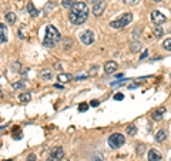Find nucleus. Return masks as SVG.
I'll return each mask as SVG.
<instances>
[{"label":"nucleus","mask_w":171,"mask_h":161,"mask_svg":"<svg viewBox=\"0 0 171 161\" xmlns=\"http://www.w3.org/2000/svg\"><path fill=\"white\" fill-rule=\"evenodd\" d=\"M0 42H2V44H6V42H7V30H6V26L3 23H0Z\"/></svg>","instance_id":"ddd939ff"},{"label":"nucleus","mask_w":171,"mask_h":161,"mask_svg":"<svg viewBox=\"0 0 171 161\" xmlns=\"http://www.w3.org/2000/svg\"><path fill=\"white\" fill-rule=\"evenodd\" d=\"M26 161H37V160H36V156H34V154H29Z\"/></svg>","instance_id":"72a5a7b5"},{"label":"nucleus","mask_w":171,"mask_h":161,"mask_svg":"<svg viewBox=\"0 0 171 161\" xmlns=\"http://www.w3.org/2000/svg\"><path fill=\"white\" fill-rule=\"evenodd\" d=\"M126 5H134V3H137V0H123Z\"/></svg>","instance_id":"c9c22d12"},{"label":"nucleus","mask_w":171,"mask_h":161,"mask_svg":"<svg viewBox=\"0 0 171 161\" xmlns=\"http://www.w3.org/2000/svg\"><path fill=\"white\" fill-rule=\"evenodd\" d=\"M56 69H57V70H61V63H56Z\"/></svg>","instance_id":"4c0bfd02"},{"label":"nucleus","mask_w":171,"mask_h":161,"mask_svg":"<svg viewBox=\"0 0 171 161\" xmlns=\"http://www.w3.org/2000/svg\"><path fill=\"white\" fill-rule=\"evenodd\" d=\"M89 19V7L83 2H77L73 7L71 11L69 13V20L70 23H73L76 26H80L83 23H86V20Z\"/></svg>","instance_id":"f257e3e1"},{"label":"nucleus","mask_w":171,"mask_h":161,"mask_svg":"<svg viewBox=\"0 0 171 161\" xmlns=\"http://www.w3.org/2000/svg\"><path fill=\"white\" fill-rule=\"evenodd\" d=\"M151 2H155V3H160V2H163V0H151Z\"/></svg>","instance_id":"ea45409f"},{"label":"nucleus","mask_w":171,"mask_h":161,"mask_svg":"<svg viewBox=\"0 0 171 161\" xmlns=\"http://www.w3.org/2000/svg\"><path fill=\"white\" fill-rule=\"evenodd\" d=\"M80 40L83 44L90 46V44L94 43V33L91 32V30H86V32H83L80 34Z\"/></svg>","instance_id":"0eeeda50"},{"label":"nucleus","mask_w":171,"mask_h":161,"mask_svg":"<svg viewBox=\"0 0 171 161\" xmlns=\"http://www.w3.org/2000/svg\"><path fill=\"white\" fill-rule=\"evenodd\" d=\"M163 34H164V32H163V29H161L160 26H155L154 27V36L157 39H161L163 37Z\"/></svg>","instance_id":"b1692460"},{"label":"nucleus","mask_w":171,"mask_h":161,"mask_svg":"<svg viewBox=\"0 0 171 161\" xmlns=\"http://www.w3.org/2000/svg\"><path fill=\"white\" fill-rule=\"evenodd\" d=\"M63 157H64L63 147H54L53 150L50 151V156H48L47 161H61Z\"/></svg>","instance_id":"423d86ee"},{"label":"nucleus","mask_w":171,"mask_h":161,"mask_svg":"<svg viewBox=\"0 0 171 161\" xmlns=\"http://www.w3.org/2000/svg\"><path fill=\"white\" fill-rule=\"evenodd\" d=\"M97 71H98V66H93V67L90 69V71H89V74H90V76H96Z\"/></svg>","instance_id":"c756f323"},{"label":"nucleus","mask_w":171,"mask_h":161,"mask_svg":"<svg viewBox=\"0 0 171 161\" xmlns=\"http://www.w3.org/2000/svg\"><path fill=\"white\" fill-rule=\"evenodd\" d=\"M141 48H143V44H141V42H138V40L131 42V44H130V50H131V53H138Z\"/></svg>","instance_id":"2eb2a0df"},{"label":"nucleus","mask_w":171,"mask_h":161,"mask_svg":"<svg viewBox=\"0 0 171 161\" xmlns=\"http://www.w3.org/2000/svg\"><path fill=\"white\" fill-rule=\"evenodd\" d=\"M57 80H59V83H69L70 80H73V76L67 74V73H60L57 76Z\"/></svg>","instance_id":"dca6fc26"},{"label":"nucleus","mask_w":171,"mask_h":161,"mask_svg":"<svg viewBox=\"0 0 171 161\" xmlns=\"http://www.w3.org/2000/svg\"><path fill=\"white\" fill-rule=\"evenodd\" d=\"M126 133L128 135H135L137 134V127L134 125V124H128L127 127H126Z\"/></svg>","instance_id":"6ab92c4d"},{"label":"nucleus","mask_w":171,"mask_h":161,"mask_svg":"<svg viewBox=\"0 0 171 161\" xmlns=\"http://www.w3.org/2000/svg\"><path fill=\"white\" fill-rule=\"evenodd\" d=\"M26 80H20V81H16V83H13V88L14 90H21V88H24L26 87Z\"/></svg>","instance_id":"4be33fe9"},{"label":"nucleus","mask_w":171,"mask_h":161,"mask_svg":"<svg viewBox=\"0 0 171 161\" xmlns=\"http://www.w3.org/2000/svg\"><path fill=\"white\" fill-rule=\"evenodd\" d=\"M164 113H166V107H158L157 110H154V113L151 114V118L154 121H161L163 117H164Z\"/></svg>","instance_id":"9d476101"},{"label":"nucleus","mask_w":171,"mask_h":161,"mask_svg":"<svg viewBox=\"0 0 171 161\" xmlns=\"http://www.w3.org/2000/svg\"><path fill=\"white\" fill-rule=\"evenodd\" d=\"M7 161H11V160H7Z\"/></svg>","instance_id":"a19ab883"},{"label":"nucleus","mask_w":171,"mask_h":161,"mask_svg":"<svg viewBox=\"0 0 171 161\" xmlns=\"http://www.w3.org/2000/svg\"><path fill=\"white\" fill-rule=\"evenodd\" d=\"M150 17H151V22L154 23L155 26H161L163 23L167 22L166 14H163L160 10H153L151 11V14H150Z\"/></svg>","instance_id":"39448f33"},{"label":"nucleus","mask_w":171,"mask_h":161,"mask_svg":"<svg viewBox=\"0 0 171 161\" xmlns=\"http://www.w3.org/2000/svg\"><path fill=\"white\" fill-rule=\"evenodd\" d=\"M98 104H100V101H98V100H91V101H90L91 107H98Z\"/></svg>","instance_id":"473e14b6"},{"label":"nucleus","mask_w":171,"mask_h":161,"mask_svg":"<svg viewBox=\"0 0 171 161\" xmlns=\"http://www.w3.org/2000/svg\"><path fill=\"white\" fill-rule=\"evenodd\" d=\"M163 47L166 48V50H168V51H171V39H166V40H164Z\"/></svg>","instance_id":"bb28decb"},{"label":"nucleus","mask_w":171,"mask_h":161,"mask_svg":"<svg viewBox=\"0 0 171 161\" xmlns=\"http://www.w3.org/2000/svg\"><path fill=\"white\" fill-rule=\"evenodd\" d=\"M60 40H61V36H60L59 30L56 29L54 26H47L46 27V37L43 40V46H46V47H54V46H57Z\"/></svg>","instance_id":"f03ea898"},{"label":"nucleus","mask_w":171,"mask_h":161,"mask_svg":"<svg viewBox=\"0 0 171 161\" xmlns=\"http://www.w3.org/2000/svg\"><path fill=\"white\" fill-rule=\"evenodd\" d=\"M148 161H161V154L157 150H150L148 151Z\"/></svg>","instance_id":"9b49d317"},{"label":"nucleus","mask_w":171,"mask_h":161,"mask_svg":"<svg viewBox=\"0 0 171 161\" xmlns=\"http://www.w3.org/2000/svg\"><path fill=\"white\" fill-rule=\"evenodd\" d=\"M91 161H103V157L100 156V154H96V156L93 157V160Z\"/></svg>","instance_id":"f704fd0d"},{"label":"nucleus","mask_w":171,"mask_h":161,"mask_svg":"<svg viewBox=\"0 0 171 161\" xmlns=\"http://www.w3.org/2000/svg\"><path fill=\"white\" fill-rule=\"evenodd\" d=\"M32 100V94L29 91H26V93H20L19 94V101L20 103H29Z\"/></svg>","instance_id":"a211bd4d"},{"label":"nucleus","mask_w":171,"mask_h":161,"mask_svg":"<svg viewBox=\"0 0 171 161\" xmlns=\"http://www.w3.org/2000/svg\"><path fill=\"white\" fill-rule=\"evenodd\" d=\"M89 110V104H86V103H81L80 106H79V111H87Z\"/></svg>","instance_id":"7c9ffc66"},{"label":"nucleus","mask_w":171,"mask_h":161,"mask_svg":"<svg viewBox=\"0 0 171 161\" xmlns=\"http://www.w3.org/2000/svg\"><path fill=\"white\" fill-rule=\"evenodd\" d=\"M87 2H90V3H93V5H94V3H97L98 0H87Z\"/></svg>","instance_id":"58836bf2"},{"label":"nucleus","mask_w":171,"mask_h":161,"mask_svg":"<svg viewBox=\"0 0 171 161\" xmlns=\"http://www.w3.org/2000/svg\"><path fill=\"white\" fill-rule=\"evenodd\" d=\"M40 77H42V80H53V71L48 69H44L40 71Z\"/></svg>","instance_id":"f8f14e48"},{"label":"nucleus","mask_w":171,"mask_h":161,"mask_svg":"<svg viewBox=\"0 0 171 161\" xmlns=\"http://www.w3.org/2000/svg\"><path fill=\"white\" fill-rule=\"evenodd\" d=\"M144 151H145V145L144 144H138L137 145V156L141 157L143 154H144Z\"/></svg>","instance_id":"393cba45"},{"label":"nucleus","mask_w":171,"mask_h":161,"mask_svg":"<svg viewBox=\"0 0 171 161\" xmlns=\"http://www.w3.org/2000/svg\"><path fill=\"white\" fill-rule=\"evenodd\" d=\"M131 22H133V14L131 13H124V14L118 17L117 20H113L110 23V26L113 29H123V27H127Z\"/></svg>","instance_id":"7ed1b4c3"},{"label":"nucleus","mask_w":171,"mask_h":161,"mask_svg":"<svg viewBox=\"0 0 171 161\" xmlns=\"http://www.w3.org/2000/svg\"><path fill=\"white\" fill-rule=\"evenodd\" d=\"M107 143H108V145H110L111 148L117 150V148H120L121 145H124V143H126V137H124L121 133H114V134H111L110 137H108Z\"/></svg>","instance_id":"20e7f679"},{"label":"nucleus","mask_w":171,"mask_h":161,"mask_svg":"<svg viewBox=\"0 0 171 161\" xmlns=\"http://www.w3.org/2000/svg\"><path fill=\"white\" fill-rule=\"evenodd\" d=\"M27 13H29L32 17H37L39 16V10L34 7V5H33L32 2H29V3H27Z\"/></svg>","instance_id":"4468645a"},{"label":"nucleus","mask_w":171,"mask_h":161,"mask_svg":"<svg viewBox=\"0 0 171 161\" xmlns=\"http://www.w3.org/2000/svg\"><path fill=\"white\" fill-rule=\"evenodd\" d=\"M89 73H84V74H79V76H74V80H77V81H80V80H86L87 77H89Z\"/></svg>","instance_id":"c85d7f7f"},{"label":"nucleus","mask_w":171,"mask_h":161,"mask_svg":"<svg viewBox=\"0 0 171 161\" xmlns=\"http://www.w3.org/2000/svg\"><path fill=\"white\" fill-rule=\"evenodd\" d=\"M63 43L66 44V46H64V48H66V50H69V48L73 46V42H71L70 39H63Z\"/></svg>","instance_id":"cd10ccee"},{"label":"nucleus","mask_w":171,"mask_h":161,"mask_svg":"<svg viewBox=\"0 0 171 161\" xmlns=\"http://www.w3.org/2000/svg\"><path fill=\"white\" fill-rule=\"evenodd\" d=\"M154 138H155L157 143H163V141L167 138V131L166 130H160V131H157V134H155Z\"/></svg>","instance_id":"f3484780"},{"label":"nucleus","mask_w":171,"mask_h":161,"mask_svg":"<svg viewBox=\"0 0 171 161\" xmlns=\"http://www.w3.org/2000/svg\"><path fill=\"white\" fill-rule=\"evenodd\" d=\"M11 70H14V71H21V64L19 61H13L11 63Z\"/></svg>","instance_id":"a878e982"},{"label":"nucleus","mask_w":171,"mask_h":161,"mask_svg":"<svg viewBox=\"0 0 171 161\" xmlns=\"http://www.w3.org/2000/svg\"><path fill=\"white\" fill-rule=\"evenodd\" d=\"M147 56H148V50H144V53L141 54V57H140V60H144L145 57H147Z\"/></svg>","instance_id":"e433bc0d"},{"label":"nucleus","mask_w":171,"mask_h":161,"mask_svg":"<svg viewBox=\"0 0 171 161\" xmlns=\"http://www.w3.org/2000/svg\"><path fill=\"white\" fill-rule=\"evenodd\" d=\"M6 22L7 23H16V14L13 13V11H9V13H6Z\"/></svg>","instance_id":"412c9836"},{"label":"nucleus","mask_w":171,"mask_h":161,"mask_svg":"<svg viewBox=\"0 0 171 161\" xmlns=\"http://www.w3.org/2000/svg\"><path fill=\"white\" fill-rule=\"evenodd\" d=\"M106 7H107L106 0H98V2L94 3V6H93V14H94V16H101L103 11L106 10Z\"/></svg>","instance_id":"6e6552de"},{"label":"nucleus","mask_w":171,"mask_h":161,"mask_svg":"<svg viewBox=\"0 0 171 161\" xmlns=\"http://www.w3.org/2000/svg\"><path fill=\"white\" fill-rule=\"evenodd\" d=\"M76 3H77L76 0H61V6H63L64 9H71Z\"/></svg>","instance_id":"aec40b11"},{"label":"nucleus","mask_w":171,"mask_h":161,"mask_svg":"<svg viewBox=\"0 0 171 161\" xmlns=\"http://www.w3.org/2000/svg\"><path fill=\"white\" fill-rule=\"evenodd\" d=\"M123 98H124L123 93H117V94H114V100H117V101L118 100H123Z\"/></svg>","instance_id":"2f4dec72"},{"label":"nucleus","mask_w":171,"mask_h":161,"mask_svg":"<svg viewBox=\"0 0 171 161\" xmlns=\"http://www.w3.org/2000/svg\"><path fill=\"white\" fill-rule=\"evenodd\" d=\"M53 9H54V2H48L47 5L44 6V10L43 11H44V14L47 16L48 13H50V10H53Z\"/></svg>","instance_id":"5701e85b"},{"label":"nucleus","mask_w":171,"mask_h":161,"mask_svg":"<svg viewBox=\"0 0 171 161\" xmlns=\"http://www.w3.org/2000/svg\"><path fill=\"white\" fill-rule=\"evenodd\" d=\"M118 69V64L116 61H107L106 64H104V71H106L107 74H113V73H116Z\"/></svg>","instance_id":"1a4fd4ad"}]
</instances>
